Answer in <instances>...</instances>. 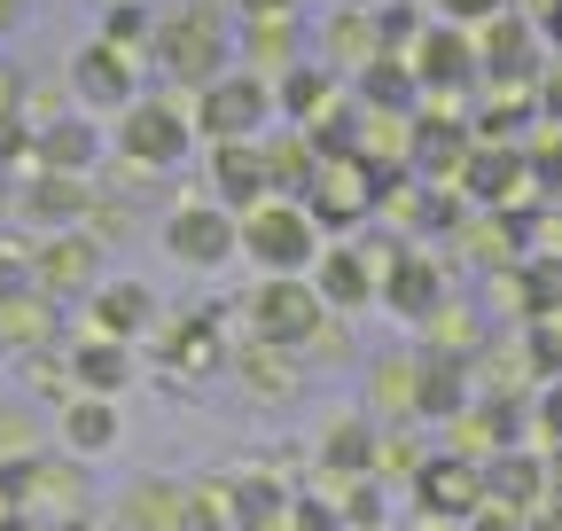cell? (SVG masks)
Wrapping results in <instances>:
<instances>
[{
	"mask_svg": "<svg viewBox=\"0 0 562 531\" xmlns=\"http://www.w3.org/2000/svg\"><path fill=\"white\" fill-rule=\"evenodd\" d=\"M375 297H391L406 320H430L438 297H446V282H438L430 258H383V290H375Z\"/></svg>",
	"mask_w": 562,
	"mask_h": 531,
	"instance_id": "16",
	"label": "cell"
},
{
	"mask_svg": "<svg viewBox=\"0 0 562 531\" xmlns=\"http://www.w3.org/2000/svg\"><path fill=\"white\" fill-rule=\"evenodd\" d=\"M79 94L87 102H102V110H125L133 102V55H117V47H79Z\"/></svg>",
	"mask_w": 562,
	"mask_h": 531,
	"instance_id": "18",
	"label": "cell"
},
{
	"mask_svg": "<svg viewBox=\"0 0 562 531\" xmlns=\"http://www.w3.org/2000/svg\"><path fill=\"white\" fill-rule=\"evenodd\" d=\"M195 149V110L188 94H133L117 110V157L133 172H172Z\"/></svg>",
	"mask_w": 562,
	"mask_h": 531,
	"instance_id": "2",
	"label": "cell"
},
{
	"mask_svg": "<svg viewBox=\"0 0 562 531\" xmlns=\"http://www.w3.org/2000/svg\"><path fill=\"white\" fill-rule=\"evenodd\" d=\"M297 352H266V344H250L243 360H235V375H243V391L250 398H290L297 391V368H290Z\"/></svg>",
	"mask_w": 562,
	"mask_h": 531,
	"instance_id": "22",
	"label": "cell"
},
{
	"mask_svg": "<svg viewBox=\"0 0 562 531\" xmlns=\"http://www.w3.org/2000/svg\"><path fill=\"white\" fill-rule=\"evenodd\" d=\"M211 204H227L235 219L250 212V204H266V149L258 142H235V149H211Z\"/></svg>",
	"mask_w": 562,
	"mask_h": 531,
	"instance_id": "13",
	"label": "cell"
},
{
	"mask_svg": "<svg viewBox=\"0 0 562 531\" xmlns=\"http://www.w3.org/2000/svg\"><path fill=\"white\" fill-rule=\"evenodd\" d=\"M180 516H188V493H180V485H165V477H140V485L125 493L117 531H180Z\"/></svg>",
	"mask_w": 562,
	"mask_h": 531,
	"instance_id": "20",
	"label": "cell"
},
{
	"mask_svg": "<svg viewBox=\"0 0 562 531\" xmlns=\"http://www.w3.org/2000/svg\"><path fill=\"white\" fill-rule=\"evenodd\" d=\"M273 102L290 110L297 125H321V110L336 102V71H321V63H297L290 79H273Z\"/></svg>",
	"mask_w": 562,
	"mask_h": 531,
	"instance_id": "21",
	"label": "cell"
},
{
	"mask_svg": "<svg viewBox=\"0 0 562 531\" xmlns=\"http://www.w3.org/2000/svg\"><path fill=\"white\" fill-rule=\"evenodd\" d=\"M243 320H250V344H266V352H313L328 328V305H321L313 274H273L250 290Z\"/></svg>",
	"mask_w": 562,
	"mask_h": 531,
	"instance_id": "3",
	"label": "cell"
},
{
	"mask_svg": "<svg viewBox=\"0 0 562 531\" xmlns=\"http://www.w3.org/2000/svg\"><path fill=\"white\" fill-rule=\"evenodd\" d=\"M220 500H235V508H227L235 531H273L281 516H290V493H281V477H250V470H243Z\"/></svg>",
	"mask_w": 562,
	"mask_h": 531,
	"instance_id": "19",
	"label": "cell"
},
{
	"mask_svg": "<svg viewBox=\"0 0 562 531\" xmlns=\"http://www.w3.org/2000/svg\"><path fill=\"white\" fill-rule=\"evenodd\" d=\"M32 290V250L24 242H0V305H16Z\"/></svg>",
	"mask_w": 562,
	"mask_h": 531,
	"instance_id": "25",
	"label": "cell"
},
{
	"mask_svg": "<svg viewBox=\"0 0 562 531\" xmlns=\"http://www.w3.org/2000/svg\"><path fill=\"white\" fill-rule=\"evenodd\" d=\"M55 438H63L70 453H79V461L110 453V445L125 438V415H117V398H94V391L63 398V415H55Z\"/></svg>",
	"mask_w": 562,
	"mask_h": 531,
	"instance_id": "11",
	"label": "cell"
},
{
	"mask_svg": "<svg viewBox=\"0 0 562 531\" xmlns=\"http://www.w3.org/2000/svg\"><path fill=\"white\" fill-rule=\"evenodd\" d=\"M243 47H250V63H258V79H266V87L297 71V24H250Z\"/></svg>",
	"mask_w": 562,
	"mask_h": 531,
	"instance_id": "24",
	"label": "cell"
},
{
	"mask_svg": "<svg viewBox=\"0 0 562 531\" xmlns=\"http://www.w3.org/2000/svg\"><path fill=\"white\" fill-rule=\"evenodd\" d=\"M0 453H24V461H32V415H24V407H16V415L0 407Z\"/></svg>",
	"mask_w": 562,
	"mask_h": 531,
	"instance_id": "27",
	"label": "cell"
},
{
	"mask_svg": "<svg viewBox=\"0 0 562 531\" xmlns=\"http://www.w3.org/2000/svg\"><path fill=\"white\" fill-rule=\"evenodd\" d=\"M9 24H16V0H0V32H9Z\"/></svg>",
	"mask_w": 562,
	"mask_h": 531,
	"instance_id": "30",
	"label": "cell"
},
{
	"mask_svg": "<svg viewBox=\"0 0 562 531\" xmlns=\"http://www.w3.org/2000/svg\"><path fill=\"white\" fill-rule=\"evenodd\" d=\"M165 352H172V368H195V375H203V368H220V360H227V344H220V320H195V313H188V320H172Z\"/></svg>",
	"mask_w": 562,
	"mask_h": 531,
	"instance_id": "23",
	"label": "cell"
},
{
	"mask_svg": "<svg viewBox=\"0 0 562 531\" xmlns=\"http://www.w3.org/2000/svg\"><path fill=\"white\" fill-rule=\"evenodd\" d=\"M305 195H313V204H305V212H313V227H321V219L351 227V219L368 212V165H360V157H321V172H313V188H305Z\"/></svg>",
	"mask_w": 562,
	"mask_h": 531,
	"instance_id": "10",
	"label": "cell"
},
{
	"mask_svg": "<svg viewBox=\"0 0 562 531\" xmlns=\"http://www.w3.org/2000/svg\"><path fill=\"white\" fill-rule=\"evenodd\" d=\"M195 133H203V142L211 149H235V142H266V117H273V87L258 79V71H227V79H211L195 102Z\"/></svg>",
	"mask_w": 562,
	"mask_h": 531,
	"instance_id": "5",
	"label": "cell"
},
{
	"mask_svg": "<svg viewBox=\"0 0 562 531\" xmlns=\"http://www.w3.org/2000/svg\"><path fill=\"white\" fill-rule=\"evenodd\" d=\"M16 212L24 219H40L47 235H63V227H79L87 212H94V180H70V172H40L24 195H16Z\"/></svg>",
	"mask_w": 562,
	"mask_h": 531,
	"instance_id": "12",
	"label": "cell"
},
{
	"mask_svg": "<svg viewBox=\"0 0 562 531\" xmlns=\"http://www.w3.org/2000/svg\"><path fill=\"white\" fill-rule=\"evenodd\" d=\"M422 493H430V500H446V493H453V500H469V493H476V477H469V470H446V461H430V470H422Z\"/></svg>",
	"mask_w": 562,
	"mask_h": 531,
	"instance_id": "26",
	"label": "cell"
},
{
	"mask_svg": "<svg viewBox=\"0 0 562 531\" xmlns=\"http://www.w3.org/2000/svg\"><path fill=\"white\" fill-rule=\"evenodd\" d=\"M87 320H94V337H117V344H133V337H149L157 328V290L149 282H94V297H87Z\"/></svg>",
	"mask_w": 562,
	"mask_h": 531,
	"instance_id": "8",
	"label": "cell"
},
{
	"mask_svg": "<svg viewBox=\"0 0 562 531\" xmlns=\"http://www.w3.org/2000/svg\"><path fill=\"white\" fill-rule=\"evenodd\" d=\"M453 16H484V0H453Z\"/></svg>",
	"mask_w": 562,
	"mask_h": 531,
	"instance_id": "29",
	"label": "cell"
},
{
	"mask_svg": "<svg viewBox=\"0 0 562 531\" xmlns=\"http://www.w3.org/2000/svg\"><path fill=\"white\" fill-rule=\"evenodd\" d=\"M227 55H235V24L211 9V0H180L149 32V63L172 79V94H188V87L203 94L211 79H227Z\"/></svg>",
	"mask_w": 562,
	"mask_h": 531,
	"instance_id": "1",
	"label": "cell"
},
{
	"mask_svg": "<svg viewBox=\"0 0 562 531\" xmlns=\"http://www.w3.org/2000/svg\"><path fill=\"white\" fill-rule=\"evenodd\" d=\"M375 445H383V430H375L368 415H344V422L321 430V470H336V477H368L375 461H383Z\"/></svg>",
	"mask_w": 562,
	"mask_h": 531,
	"instance_id": "17",
	"label": "cell"
},
{
	"mask_svg": "<svg viewBox=\"0 0 562 531\" xmlns=\"http://www.w3.org/2000/svg\"><path fill=\"white\" fill-rule=\"evenodd\" d=\"M165 250L188 266V274H220V266L243 250V219L227 212V204H180V212H165Z\"/></svg>",
	"mask_w": 562,
	"mask_h": 531,
	"instance_id": "6",
	"label": "cell"
},
{
	"mask_svg": "<svg viewBox=\"0 0 562 531\" xmlns=\"http://www.w3.org/2000/svg\"><path fill=\"white\" fill-rule=\"evenodd\" d=\"M70 383H87L94 398H117L125 383H133V344H117V337H87L70 344Z\"/></svg>",
	"mask_w": 562,
	"mask_h": 531,
	"instance_id": "14",
	"label": "cell"
},
{
	"mask_svg": "<svg viewBox=\"0 0 562 531\" xmlns=\"http://www.w3.org/2000/svg\"><path fill=\"white\" fill-rule=\"evenodd\" d=\"M235 258L258 266V282H273V274H313L321 227H313L305 204H281V195H266V204L243 212V250H235Z\"/></svg>",
	"mask_w": 562,
	"mask_h": 531,
	"instance_id": "4",
	"label": "cell"
},
{
	"mask_svg": "<svg viewBox=\"0 0 562 531\" xmlns=\"http://www.w3.org/2000/svg\"><path fill=\"white\" fill-rule=\"evenodd\" d=\"M235 9H243L250 24H297V9H305V0H235Z\"/></svg>",
	"mask_w": 562,
	"mask_h": 531,
	"instance_id": "28",
	"label": "cell"
},
{
	"mask_svg": "<svg viewBox=\"0 0 562 531\" xmlns=\"http://www.w3.org/2000/svg\"><path fill=\"white\" fill-rule=\"evenodd\" d=\"M0 212H9V180H0Z\"/></svg>",
	"mask_w": 562,
	"mask_h": 531,
	"instance_id": "31",
	"label": "cell"
},
{
	"mask_svg": "<svg viewBox=\"0 0 562 531\" xmlns=\"http://www.w3.org/2000/svg\"><path fill=\"white\" fill-rule=\"evenodd\" d=\"M102 235H87V227H63V235H40L32 242V290L55 305V297H94V282H102Z\"/></svg>",
	"mask_w": 562,
	"mask_h": 531,
	"instance_id": "7",
	"label": "cell"
},
{
	"mask_svg": "<svg viewBox=\"0 0 562 531\" xmlns=\"http://www.w3.org/2000/svg\"><path fill=\"white\" fill-rule=\"evenodd\" d=\"M94 165H102V133H94L87 117H55V125L40 133V172L94 180Z\"/></svg>",
	"mask_w": 562,
	"mask_h": 531,
	"instance_id": "15",
	"label": "cell"
},
{
	"mask_svg": "<svg viewBox=\"0 0 562 531\" xmlns=\"http://www.w3.org/2000/svg\"><path fill=\"white\" fill-rule=\"evenodd\" d=\"M313 290H321V305H328V313L368 305V297L383 290V258H368V250L336 242V250H321V258H313Z\"/></svg>",
	"mask_w": 562,
	"mask_h": 531,
	"instance_id": "9",
	"label": "cell"
}]
</instances>
